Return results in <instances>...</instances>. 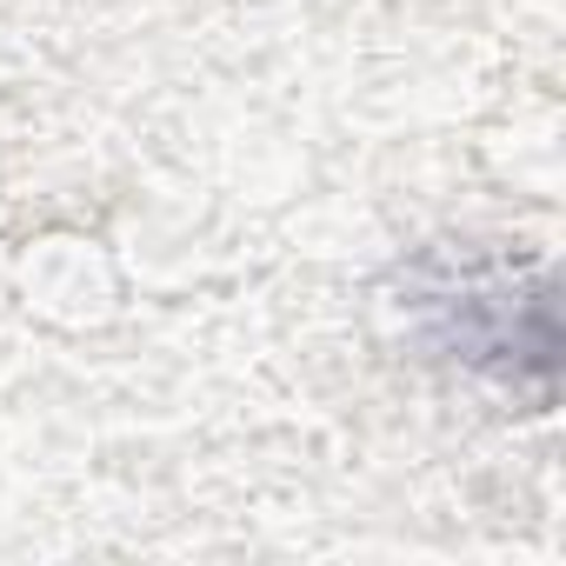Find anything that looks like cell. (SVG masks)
Listing matches in <instances>:
<instances>
[{
	"mask_svg": "<svg viewBox=\"0 0 566 566\" xmlns=\"http://www.w3.org/2000/svg\"><path fill=\"white\" fill-rule=\"evenodd\" d=\"M420 340L467 374L553 400V287L546 273H520L506 260H453L420 253L407 273V301Z\"/></svg>",
	"mask_w": 566,
	"mask_h": 566,
	"instance_id": "cell-1",
	"label": "cell"
}]
</instances>
